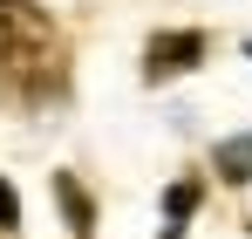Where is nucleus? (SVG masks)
Segmentation results:
<instances>
[{
    "instance_id": "f03ea898",
    "label": "nucleus",
    "mask_w": 252,
    "mask_h": 239,
    "mask_svg": "<svg viewBox=\"0 0 252 239\" xmlns=\"http://www.w3.org/2000/svg\"><path fill=\"white\" fill-rule=\"evenodd\" d=\"M198 62H205V35H198V28H170V35H157L143 48V76L150 82L184 76V69H198Z\"/></svg>"
},
{
    "instance_id": "20e7f679",
    "label": "nucleus",
    "mask_w": 252,
    "mask_h": 239,
    "mask_svg": "<svg viewBox=\"0 0 252 239\" xmlns=\"http://www.w3.org/2000/svg\"><path fill=\"white\" fill-rule=\"evenodd\" d=\"M211 164H218L225 185H252V137H225V144L211 151Z\"/></svg>"
},
{
    "instance_id": "39448f33",
    "label": "nucleus",
    "mask_w": 252,
    "mask_h": 239,
    "mask_svg": "<svg viewBox=\"0 0 252 239\" xmlns=\"http://www.w3.org/2000/svg\"><path fill=\"white\" fill-rule=\"evenodd\" d=\"M0 233H21V192L0 178Z\"/></svg>"
},
{
    "instance_id": "f257e3e1",
    "label": "nucleus",
    "mask_w": 252,
    "mask_h": 239,
    "mask_svg": "<svg viewBox=\"0 0 252 239\" xmlns=\"http://www.w3.org/2000/svg\"><path fill=\"white\" fill-rule=\"evenodd\" d=\"M68 82V48L41 0H0V89L21 103H48Z\"/></svg>"
},
{
    "instance_id": "7ed1b4c3",
    "label": "nucleus",
    "mask_w": 252,
    "mask_h": 239,
    "mask_svg": "<svg viewBox=\"0 0 252 239\" xmlns=\"http://www.w3.org/2000/svg\"><path fill=\"white\" fill-rule=\"evenodd\" d=\"M55 199H62V212H68V226H75V239H95V205L82 199V185H75L68 171L55 178Z\"/></svg>"
}]
</instances>
